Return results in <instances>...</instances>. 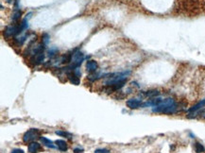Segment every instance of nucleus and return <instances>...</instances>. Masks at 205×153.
<instances>
[{"instance_id": "412c9836", "label": "nucleus", "mask_w": 205, "mask_h": 153, "mask_svg": "<svg viewBox=\"0 0 205 153\" xmlns=\"http://www.w3.org/2000/svg\"><path fill=\"white\" fill-rule=\"evenodd\" d=\"M200 114H201V117L203 119H205V110H203L201 113H200Z\"/></svg>"}, {"instance_id": "aec40b11", "label": "nucleus", "mask_w": 205, "mask_h": 153, "mask_svg": "<svg viewBox=\"0 0 205 153\" xmlns=\"http://www.w3.org/2000/svg\"><path fill=\"white\" fill-rule=\"evenodd\" d=\"M74 152H75V153H82V152H83V149H82V148H79V147H76V148L74 149Z\"/></svg>"}, {"instance_id": "7ed1b4c3", "label": "nucleus", "mask_w": 205, "mask_h": 153, "mask_svg": "<svg viewBox=\"0 0 205 153\" xmlns=\"http://www.w3.org/2000/svg\"><path fill=\"white\" fill-rule=\"evenodd\" d=\"M175 103H176L175 100L173 98H171L163 99V101L159 105L155 106V107L152 108V112L153 113H163L168 107H169V106H171V105H173Z\"/></svg>"}, {"instance_id": "f03ea898", "label": "nucleus", "mask_w": 205, "mask_h": 153, "mask_svg": "<svg viewBox=\"0 0 205 153\" xmlns=\"http://www.w3.org/2000/svg\"><path fill=\"white\" fill-rule=\"evenodd\" d=\"M84 60V55L82 54V52L80 51H75L73 52V55H72V60L71 63L72 64L67 67L68 70H74L76 68H79L80 66V64L82 63Z\"/></svg>"}, {"instance_id": "f8f14e48", "label": "nucleus", "mask_w": 205, "mask_h": 153, "mask_svg": "<svg viewBox=\"0 0 205 153\" xmlns=\"http://www.w3.org/2000/svg\"><path fill=\"white\" fill-rule=\"evenodd\" d=\"M160 95V92L157 91V90H151V91H148L145 93V96H146L147 98H156L157 96Z\"/></svg>"}, {"instance_id": "ddd939ff", "label": "nucleus", "mask_w": 205, "mask_h": 153, "mask_svg": "<svg viewBox=\"0 0 205 153\" xmlns=\"http://www.w3.org/2000/svg\"><path fill=\"white\" fill-rule=\"evenodd\" d=\"M21 15H22V11L20 10H18V9L14 10V13H13V15H11V20H13L14 22H16L20 19Z\"/></svg>"}, {"instance_id": "4be33fe9", "label": "nucleus", "mask_w": 205, "mask_h": 153, "mask_svg": "<svg viewBox=\"0 0 205 153\" xmlns=\"http://www.w3.org/2000/svg\"><path fill=\"white\" fill-rule=\"evenodd\" d=\"M14 1H17V0H7V2L10 3H10H13V2H14Z\"/></svg>"}, {"instance_id": "4468645a", "label": "nucleus", "mask_w": 205, "mask_h": 153, "mask_svg": "<svg viewBox=\"0 0 205 153\" xmlns=\"http://www.w3.org/2000/svg\"><path fill=\"white\" fill-rule=\"evenodd\" d=\"M195 150H196L197 153H202V152L205 151V148H204L203 145L197 142V143H195Z\"/></svg>"}, {"instance_id": "dca6fc26", "label": "nucleus", "mask_w": 205, "mask_h": 153, "mask_svg": "<svg viewBox=\"0 0 205 153\" xmlns=\"http://www.w3.org/2000/svg\"><path fill=\"white\" fill-rule=\"evenodd\" d=\"M42 38H43V43H44V44H47L48 43H49V35H48L47 33L43 34Z\"/></svg>"}, {"instance_id": "2eb2a0df", "label": "nucleus", "mask_w": 205, "mask_h": 153, "mask_svg": "<svg viewBox=\"0 0 205 153\" xmlns=\"http://www.w3.org/2000/svg\"><path fill=\"white\" fill-rule=\"evenodd\" d=\"M57 135H60V136H65V137H67V138H69V139H71L72 138V134L71 133H69V132H62V131H56V132H55Z\"/></svg>"}, {"instance_id": "6e6552de", "label": "nucleus", "mask_w": 205, "mask_h": 153, "mask_svg": "<svg viewBox=\"0 0 205 153\" xmlns=\"http://www.w3.org/2000/svg\"><path fill=\"white\" fill-rule=\"evenodd\" d=\"M28 150L29 153H38L43 150L42 146L37 142H31L28 147Z\"/></svg>"}, {"instance_id": "a211bd4d", "label": "nucleus", "mask_w": 205, "mask_h": 153, "mask_svg": "<svg viewBox=\"0 0 205 153\" xmlns=\"http://www.w3.org/2000/svg\"><path fill=\"white\" fill-rule=\"evenodd\" d=\"M57 52H58V49H57V48H51L49 51H48V56H49V57H53Z\"/></svg>"}, {"instance_id": "0eeeda50", "label": "nucleus", "mask_w": 205, "mask_h": 153, "mask_svg": "<svg viewBox=\"0 0 205 153\" xmlns=\"http://www.w3.org/2000/svg\"><path fill=\"white\" fill-rule=\"evenodd\" d=\"M44 60V52H41V53H38L36 55H33L32 58L30 59V62L35 65H38V64L43 63Z\"/></svg>"}, {"instance_id": "9b49d317", "label": "nucleus", "mask_w": 205, "mask_h": 153, "mask_svg": "<svg viewBox=\"0 0 205 153\" xmlns=\"http://www.w3.org/2000/svg\"><path fill=\"white\" fill-rule=\"evenodd\" d=\"M40 141L42 142V144H43V145H44V146H45V147H50V148H56V146L53 144L52 141H50L49 139H47L46 137H43V136H41Z\"/></svg>"}, {"instance_id": "423d86ee", "label": "nucleus", "mask_w": 205, "mask_h": 153, "mask_svg": "<svg viewBox=\"0 0 205 153\" xmlns=\"http://www.w3.org/2000/svg\"><path fill=\"white\" fill-rule=\"evenodd\" d=\"M142 105H143V101L142 99H139V98H130L127 100V106L131 110H136L142 107Z\"/></svg>"}, {"instance_id": "1a4fd4ad", "label": "nucleus", "mask_w": 205, "mask_h": 153, "mask_svg": "<svg viewBox=\"0 0 205 153\" xmlns=\"http://www.w3.org/2000/svg\"><path fill=\"white\" fill-rule=\"evenodd\" d=\"M98 67H99V65H98V63H96L95 61H88L86 63V70H87V72H89V73L95 72Z\"/></svg>"}, {"instance_id": "20e7f679", "label": "nucleus", "mask_w": 205, "mask_h": 153, "mask_svg": "<svg viewBox=\"0 0 205 153\" xmlns=\"http://www.w3.org/2000/svg\"><path fill=\"white\" fill-rule=\"evenodd\" d=\"M204 107H205V99H201V100L199 101L197 104H195L194 106H192L191 108L188 109V111H187V113H188L187 117H188V118H192V117H195V116L197 115V113H199V111L202 110Z\"/></svg>"}, {"instance_id": "9d476101", "label": "nucleus", "mask_w": 205, "mask_h": 153, "mask_svg": "<svg viewBox=\"0 0 205 153\" xmlns=\"http://www.w3.org/2000/svg\"><path fill=\"white\" fill-rule=\"evenodd\" d=\"M55 144L57 145V147L59 148V150H61V151H63V152L66 151L67 148H68V147H67V143L65 142L64 140L59 139V140L56 141Z\"/></svg>"}, {"instance_id": "f257e3e1", "label": "nucleus", "mask_w": 205, "mask_h": 153, "mask_svg": "<svg viewBox=\"0 0 205 153\" xmlns=\"http://www.w3.org/2000/svg\"><path fill=\"white\" fill-rule=\"evenodd\" d=\"M41 138V132L38 128H30L28 132H25L23 136V141L25 143H31L34 142L36 139Z\"/></svg>"}, {"instance_id": "39448f33", "label": "nucleus", "mask_w": 205, "mask_h": 153, "mask_svg": "<svg viewBox=\"0 0 205 153\" xmlns=\"http://www.w3.org/2000/svg\"><path fill=\"white\" fill-rule=\"evenodd\" d=\"M19 33H21L20 30V26H8L5 30H4V36L6 38H10V37H14L16 36Z\"/></svg>"}, {"instance_id": "f3484780", "label": "nucleus", "mask_w": 205, "mask_h": 153, "mask_svg": "<svg viewBox=\"0 0 205 153\" xmlns=\"http://www.w3.org/2000/svg\"><path fill=\"white\" fill-rule=\"evenodd\" d=\"M95 153H111V152L107 148H99V149L95 150Z\"/></svg>"}, {"instance_id": "6ab92c4d", "label": "nucleus", "mask_w": 205, "mask_h": 153, "mask_svg": "<svg viewBox=\"0 0 205 153\" xmlns=\"http://www.w3.org/2000/svg\"><path fill=\"white\" fill-rule=\"evenodd\" d=\"M11 153H25V152L20 148H15V149H14L13 151H11Z\"/></svg>"}]
</instances>
